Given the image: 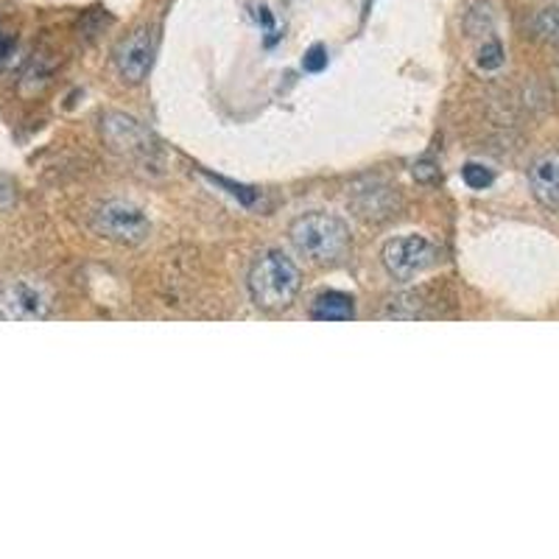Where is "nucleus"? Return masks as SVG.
<instances>
[{
    "mask_svg": "<svg viewBox=\"0 0 559 559\" xmlns=\"http://www.w3.org/2000/svg\"><path fill=\"white\" fill-rule=\"evenodd\" d=\"M247 288L254 306L263 311H286L302 288V274L286 252L269 249L258 254L249 269Z\"/></svg>",
    "mask_w": 559,
    "mask_h": 559,
    "instance_id": "1",
    "label": "nucleus"
},
{
    "mask_svg": "<svg viewBox=\"0 0 559 559\" xmlns=\"http://www.w3.org/2000/svg\"><path fill=\"white\" fill-rule=\"evenodd\" d=\"M294 249L306 254L311 263H336L342 261L349 247V229L347 224L331 213H308L299 216L288 229Z\"/></svg>",
    "mask_w": 559,
    "mask_h": 559,
    "instance_id": "2",
    "label": "nucleus"
},
{
    "mask_svg": "<svg viewBox=\"0 0 559 559\" xmlns=\"http://www.w3.org/2000/svg\"><path fill=\"white\" fill-rule=\"evenodd\" d=\"M51 292L34 277L0 283V322H37L51 313Z\"/></svg>",
    "mask_w": 559,
    "mask_h": 559,
    "instance_id": "3",
    "label": "nucleus"
},
{
    "mask_svg": "<svg viewBox=\"0 0 559 559\" xmlns=\"http://www.w3.org/2000/svg\"><path fill=\"white\" fill-rule=\"evenodd\" d=\"M98 236L121 247H138L152 236V222L140 207L129 202H107L90 218Z\"/></svg>",
    "mask_w": 559,
    "mask_h": 559,
    "instance_id": "4",
    "label": "nucleus"
},
{
    "mask_svg": "<svg viewBox=\"0 0 559 559\" xmlns=\"http://www.w3.org/2000/svg\"><path fill=\"white\" fill-rule=\"evenodd\" d=\"M383 266L392 277L412 280L439 263V249L423 236H401L383 247Z\"/></svg>",
    "mask_w": 559,
    "mask_h": 559,
    "instance_id": "5",
    "label": "nucleus"
},
{
    "mask_svg": "<svg viewBox=\"0 0 559 559\" xmlns=\"http://www.w3.org/2000/svg\"><path fill=\"white\" fill-rule=\"evenodd\" d=\"M154 51H157V39H154V32L148 26L134 28L132 34L118 43L115 48V70L118 76L129 84H140L146 79V73L152 70Z\"/></svg>",
    "mask_w": 559,
    "mask_h": 559,
    "instance_id": "6",
    "label": "nucleus"
},
{
    "mask_svg": "<svg viewBox=\"0 0 559 559\" xmlns=\"http://www.w3.org/2000/svg\"><path fill=\"white\" fill-rule=\"evenodd\" d=\"M528 188L543 207H559V152L537 157L528 168Z\"/></svg>",
    "mask_w": 559,
    "mask_h": 559,
    "instance_id": "7",
    "label": "nucleus"
},
{
    "mask_svg": "<svg viewBox=\"0 0 559 559\" xmlns=\"http://www.w3.org/2000/svg\"><path fill=\"white\" fill-rule=\"evenodd\" d=\"M104 134L112 143V148L127 154H146L148 152V134L134 118L127 115H109L104 121Z\"/></svg>",
    "mask_w": 559,
    "mask_h": 559,
    "instance_id": "8",
    "label": "nucleus"
},
{
    "mask_svg": "<svg viewBox=\"0 0 559 559\" xmlns=\"http://www.w3.org/2000/svg\"><path fill=\"white\" fill-rule=\"evenodd\" d=\"M353 313H356V308H353V299L347 294H319L317 302H313V319H322V322H347V319H353Z\"/></svg>",
    "mask_w": 559,
    "mask_h": 559,
    "instance_id": "9",
    "label": "nucleus"
},
{
    "mask_svg": "<svg viewBox=\"0 0 559 559\" xmlns=\"http://www.w3.org/2000/svg\"><path fill=\"white\" fill-rule=\"evenodd\" d=\"M534 32H537L540 39L559 48V7L540 9V12L534 14Z\"/></svg>",
    "mask_w": 559,
    "mask_h": 559,
    "instance_id": "10",
    "label": "nucleus"
},
{
    "mask_svg": "<svg viewBox=\"0 0 559 559\" xmlns=\"http://www.w3.org/2000/svg\"><path fill=\"white\" fill-rule=\"evenodd\" d=\"M501 64H503L501 43H498V39H487L481 51H478V68L496 70V68H501Z\"/></svg>",
    "mask_w": 559,
    "mask_h": 559,
    "instance_id": "11",
    "label": "nucleus"
},
{
    "mask_svg": "<svg viewBox=\"0 0 559 559\" xmlns=\"http://www.w3.org/2000/svg\"><path fill=\"white\" fill-rule=\"evenodd\" d=\"M464 182L471 185L473 191H484V188H489L492 185V171L484 166H478V163H471V166H464Z\"/></svg>",
    "mask_w": 559,
    "mask_h": 559,
    "instance_id": "12",
    "label": "nucleus"
}]
</instances>
